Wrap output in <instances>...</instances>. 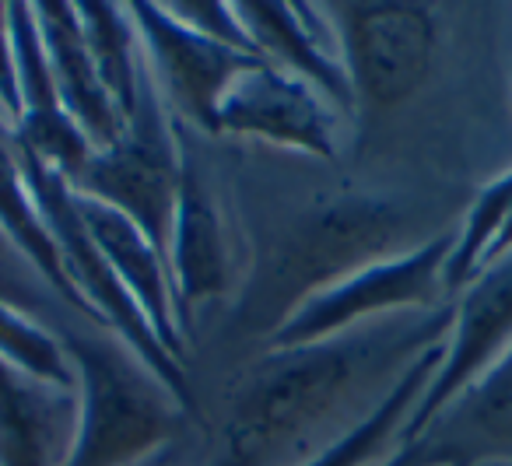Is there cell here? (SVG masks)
Returning <instances> with one entry per match:
<instances>
[{
    "mask_svg": "<svg viewBox=\"0 0 512 466\" xmlns=\"http://www.w3.org/2000/svg\"><path fill=\"white\" fill-rule=\"evenodd\" d=\"M127 11L137 43H141L144 71L155 92L162 95L165 109L183 127H197L218 137L221 99L232 88V81L260 57H246V53L197 36L155 0H134L127 4Z\"/></svg>",
    "mask_w": 512,
    "mask_h": 466,
    "instance_id": "ba28073f",
    "label": "cell"
},
{
    "mask_svg": "<svg viewBox=\"0 0 512 466\" xmlns=\"http://www.w3.org/2000/svg\"><path fill=\"white\" fill-rule=\"evenodd\" d=\"M74 15H78L81 39H85L88 57H92L95 71H99L102 88L109 92L113 106L120 109L123 123H127L137 106V88H141V74H144L141 43H137L127 4L78 0Z\"/></svg>",
    "mask_w": 512,
    "mask_h": 466,
    "instance_id": "ac0fdd59",
    "label": "cell"
},
{
    "mask_svg": "<svg viewBox=\"0 0 512 466\" xmlns=\"http://www.w3.org/2000/svg\"><path fill=\"white\" fill-rule=\"evenodd\" d=\"M18 116H22V102H18V67H15V46H11V22H8V4H0V120L15 130Z\"/></svg>",
    "mask_w": 512,
    "mask_h": 466,
    "instance_id": "44dd1931",
    "label": "cell"
},
{
    "mask_svg": "<svg viewBox=\"0 0 512 466\" xmlns=\"http://www.w3.org/2000/svg\"><path fill=\"white\" fill-rule=\"evenodd\" d=\"M239 22L256 57L313 85L341 116L355 113L348 74L337 60L334 39L316 4L295 0H235Z\"/></svg>",
    "mask_w": 512,
    "mask_h": 466,
    "instance_id": "7c38bea8",
    "label": "cell"
},
{
    "mask_svg": "<svg viewBox=\"0 0 512 466\" xmlns=\"http://www.w3.org/2000/svg\"><path fill=\"white\" fill-rule=\"evenodd\" d=\"M32 11H36L60 109L78 123L81 134L92 141L95 151L116 144V137L123 134L127 123H123L120 109L113 106L109 92L102 88L99 71H95L92 57H88L74 4H67V0H36Z\"/></svg>",
    "mask_w": 512,
    "mask_h": 466,
    "instance_id": "2e32d148",
    "label": "cell"
},
{
    "mask_svg": "<svg viewBox=\"0 0 512 466\" xmlns=\"http://www.w3.org/2000/svg\"><path fill=\"white\" fill-rule=\"evenodd\" d=\"M512 347V253L484 267L453 305V330L446 337V358L407 417L400 442H414L435 414L470 386L491 361Z\"/></svg>",
    "mask_w": 512,
    "mask_h": 466,
    "instance_id": "30bf717a",
    "label": "cell"
},
{
    "mask_svg": "<svg viewBox=\"0 0 512 466\" xmlns=\"http://www.w3.org/2000/svg\"><path fill=\"white\" fill-rule=\"evenodd\" d=\"M442 358H446V340H439V344H432L428 351H421L355 428H348L341 438H334L327 449H320L302 466H376V459L386 456V445L404 435L407 417L418 407L421 393H425V386L432 382V375L439 372Z\"/></svg>",
    "mask_w": 512,
    "mask_h": 466,
    "instance_id": "e0dca14e",
    "label": "cell"
},
{
    "mask_svg": "<svg viewBox=\"0 0 512 466\" xmlns=\"http://www.w3.org/2000/svg\"><path fill=\"white\" fill-rule=\"evenodd\" d=\"M0 361L29 379L50 382L60 389H78L64 340L46 330L36 316H29L25 305L4 302V298H0Z\"/></svg>",
    "mask_w": 512,
    "mask_h": 466,
    "instance_id": "d6986e66",
    "label": "cell"
},
{
    "mask_svg": "<svg viewBox=\"0 0 512 466\" xmlns=\"http://www.w3.org/2000/svg\"><path fill=\"white\" fill-rule=\"evenodd\" d=\"M414 442L432 466L512 463V347L428 421Z\"/></svg>",
    "mask_w": 512,
    "mask_h": 466,
    "instance_id": "4fadbf2b",
    "label": "cell"
},
{
    "mask_svg": "<svg viewBox=\"0 0 512 466\" xmlns=\"http://www.w3.org/2000/svg\"><path fill=\"white\" fill-rule=\"evenodd\" d=\"M456 232H439L418 242L407 253L365 267L344 277L323 295L309 298L267 337V351L320 344L358 326L383 323L400 312H439L446 309V260L453 253Z\"/></svg>",
    "mask_w": 512,
    "mask_h": 466,
    "instance_id": "8992f818",
    "label": "cell"
},
{
    "mask_svg": "<svg viewBox=\"0 0 512 466\" xmlns=\"http://www.w3.org/2000/svg\"><path fill=\"white\" fill-rule=\"evenodd\" d=\"M172 302L183 337L197 323V312L218 302L228 288V242L221 228L218 207L190 155V137L183 127V179H179L176 214H172L169 246H165Z\"/></svg>",
    "mask_w": 512,
    "mask_h": 466,
    "instance_id": "8fae6325",
    "label": "cell"
},
{
    "mask_svg": "<svg viewBox=\"0 0 512 466\" xmlns=\"http://www.w3.org/2000/svg\"><path fill=\"white\" fill-rule=\"evenodd\" d=\"M11 249L15 246L0 235V298L15 305H29V288H25V281L18 277V267L11 263Z\"/></svg>",
    "mask_w": 512,
    "mask_h": 466,
    "instance_id": "7402d4cb",
    "label": "cell"
},
{
    "mask_svg": "<svg viewBox=\"0 0 512 466\" xmlns=\"http://www.w3.org/2000/svg\"><path fill=\"white\" fill-rule=\"evenodd\" d=\"M78 438V393L0 361V466H67Z\"/></svg>",
    "mask_w": 512,
    "mask_h": 466,
    "instance_id": "9a60e30c",
    "label": "cell"
},
{
    "mask_svg": "<svg viewBox=\"0 0 512 466\" xmlns=\"http://www.w3.org/2000/svg\"><path fill=\"white\" fill-rule=\"evenodd\" d=\"M337 116L341 113L313 85L278 71L267 60H256L221 99L218 134L337 162Z\"/></svg>",
    "mask_w": 512,
    "mask_h": 466,
    "instance_id": "9c48e42d",
    "label": "cell"
},
{
    "mask_svg": "<svg viewBox=\"0 0 512 466\" xmlns=\"http://www.w3.org/2000/svg\"><path fill=\"white\" fill-rule=\"evenodd\" d=\"M18 158H22V172H25V183H29L32 204H36L39 218H43V228L50 232L53 246H57L60 270H64L67 284H71L74 298H78V309L85 312V316H92L99 326H106L123 347H130L134 358H141L144 365L162 379V386L172 389V396H176L186 410H193V389H190V379H186V365H179V361L165 351L162 340L155 337V330H151L148 319H144V312L137 309L134 298L116 281L113 267H109L106 256L99 253L95 239L88 235L85 221H81L74 190L53 169L36 162L29 151L18 148Z\"/></svg>",
    "mask_w": 512,
    "mask_h": 466,
    "instance_id": "277c9868",
    "label": "cell"
},
{
    "mask_svg": "<svg viewBox=\"0 0 512 466\" xmlns=\"http://www.w3.org/2000/svg\"><path fill=\"white\" fill-rule=\"evenodd\" d=\"M348 74L355 106L397 109L421 92L435 57L432 8L411 0L316 4Z\"/></svg>",
    "mask_w": 512,
    "mask_h": 466,
    "instance_id": "52a82bcc",
    "label": "cell"
},
{
    "mask_svg": "<svg viewBox=\"0 0 512 466\" xmlns=\"http://www.w3.org/2000/svg\"><path fill=\"white\" fill-rule=\"evenodd\" d=\"M78 200L81 221H85L88 235L95 239L99 253L106 256V263L113 267L116 281L123 284L134 305L144 312L148 326L155 330V337L162 340V347L186 365V337L179 330L176 319V302H172V284L169 270H165V256L151 246V239L127 221L123 214H116L113 207H102L95 200H85L74 193Z\"/></svg>",
    "mask_w": 512,
    "mask_h": 466,
    "instance_id": "5bb4252c",
    "label": "cell"
},
{
    "mask_svg": "<svg viewBox=\"0 0 512 466\" xmlns=\"http://www.w3.org/2000/svg\"><path fill=\"white\" fill-rule=\"evenodd\" d=\"M418 242L425 239H418L414 211L400 200L369 193L323 200L288 221L267 249L235 309V330L267 340L309 298Z\"/></svg>",
    "mask_w": 512,
    "mask_h": 466,
    "instance_id": "7a4b0ae2",
    "label": "cell"
},
{
    "mask_svg": "<svg viewBox=\"0 0 512 466\" xmlns=\"http://www.w3.org/2000/svg\"><path fill=\"white\" fill-rule=\"evenodd\" d=\"M179 25H186L197 36L221 43L228 50H239L246 57H256L253 43H249L246 29L239 22V11H235V0H172L162 4Z\"/></svg>",
    "mask_w": 512,
    "mask_h": 466,
    "instance_id": "ffe728a7",
    "label": "cell"
},
{
    "mask_svg": "<svg viewBox=\"0 0 512 466\" xmlns=\"http://www.w3.org/2000/svg\"><path fill=\"white\" fill-rule=\"evenodd\" d=\"M376 466H432V459H428V452L421 442H400L397 449H393L390 456L379 459Z\"/></svg>",
    "mask_w": 512,
    "mask_h": 466,
    "instance_id": "603a6c76",
    "label": "cell"
},
{
    "mask_svg": "<svg viewBox=\"0 0 512 466\" xmlns=\"http://www.w3.org/2000/svg\"><path fill=\"white\" fill-rule=\"evenodd\" d=\"M78 379V438L67 466H141L169 449L190 410L120 340L64 337Z\"/></svg>",
    "mask_w": 512,
    "mask_h": 466,
    "instance_id": "3957f363",
    "label": "cell"
},
{
    "mask_svg": "<svg viewBox=\"0 0 512 466\" xmlns=\"http://www.w3.org/2000/svg\"><path fill=\"white\" fill-rule=\"evenodd\" d=\"M477 466H512V463H477Z\"/></svg>",
    "mask_w": 512,
    "mask_h": 466,
    "instance_id": "cb8c5ba5",
    "label": "cell"
},
{
    "mask_svg": "<svg viewBox=\"0 0 512 466\" xmlns=\"http://www.w3.org/2000/svg\"><path fill=\"white\" fill-rule=\"evenodd\" d=\"M453 305L418 319H383L320 344L267 351L232 393L228 452L267 466L285 445L348 407L369 379H397L421 351L449 337Z\"/></svg>",
    "mask_w": 512,
    "mask_h": 466,
    "instance_id": "6da1fadb",
    "label": "cell"
},
{
    "mask_svg": "<svg viewBox=\"0 0 512 466\" xmlns=\"http://www.w3.org/2000/svg\"><path fill=\"white\" fill-rule=\"evenodd\" d=\"M183 179V123L165 109L148 71L141 74L137 106L116 144L95 151L71 186L78 197L113 207L134 221L165 256L172 214Z\"/></svg>",
    "mask_w": 512,
    "mask_h": 466,
    "instance_id": "5b68a950",
    "label": "cell"
}]
</instances>
